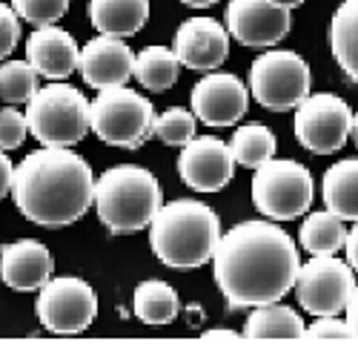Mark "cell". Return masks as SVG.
<instances>
[{
    "label": "cell",
    "instance_id": "6da1fadb",
    "mask_svg": "<svg viewBox=\"0 0 358 350\" xmlns=\"http://www.w3.org/2000/svg\"><path fill=\"white\" fill-rule=\"evenodd\" d=\"M215 281L232 310L281 302L295 287L301 258L287 232L270 221H244L215 247Z\"/></svg>",
    "mask_w": 358,
    "mask_h": 350
},
{
    "label": "cell",
    "instance_id": "7a4b0ae2",
    "mask_svg": "<svg viewBox=\"0 0 358 350\" xmlns=\"http://www.w3.org/2000/svg\"><path fill=\"white\" fill-rule=\"evenodd\" d=\"M12 195L17 210L41 227H69L95 201V175L69 147H43L15 169Z\"/></svg>",
    "mask_w": 358,
    "mask_h": 350
},
{
    "label": "cell",
    "instance_id": "3957f363",
    "mask_svg": "<svg viewBox=\"0 0 358 350\" xmlns=\"http://www.w3.org/2000/svg\"><path fill=\"white\" fill-rule=\"evenodd\" d=\"M221 241V221L213 207L192 198L164 204L149 224L152 253L175 270H195L206 265Z\"/></svg>",
    "mask_w": 358,
    "mask_h": 350
},
{
    "label": "cell",
    "instance_id": "277c9868",
    "mask_svg": "<svg viewBox=\"0 0 358 350\" xmlns=\"http://www.w3.org/2000/svg\"><path fill=\"white\" fill-rule=\"evenodd\" d=\"M95 207L109 232H138L164 207V190L149 169L121 164L95 181Z\"/></svg>",
    "mask_w": 358,
    "mask_h": 350
},
{
    "label": "cell",
    "instance_id": "5b68a950",
    "mask_svg": "<svg viewBox=\"0 0 358 350\" xmlns=\"http://www.w3.org/2000/svg\"><path fill=\"white\" fill-rule=\"evenodd\" d=\"M26 121L43 147H72L89 132V101L69 83H52L29 101Z\"/></svg>",
    "mask_w": 358,
    "mask_h": 350
},
{
    "label": "cell",
    "instance_id": "8992f818",
    "mask_svg": "<svg viewBox=\"0 0 358 350\" xmlns=\"http://www.w3.org/2000/svg\"><path fill=\"white\" fill-rule=\"evenodd\" d=\"M152 104L135 90H127V86L101 90V95L89 104V127L109 147L138 150L152 135Z\"/></svg>",
    "mask_w": 358,
    "mask_h": 350
},
{
    "label": "cell",
    "instance_id": "52a82bcc",
    "mask_svg": "<svg viewBox=\"0 0 358 350\" xmlns=\"http://www.w3.org/2000/svg\"><path fill=\"white\" fill-rule=\"evenodd\" d=\"M252 201L273 221H292L313 204V175L298 161H266L255 169Z\"/></svg>",
    "mask_w": 358,
    "mask_h": 350
},
{
    "label": "cell",
    "instance_id": "ba28073f",
    "mask_svg": "<svg viewBox=\"0 0 358 350\" xmlns=\"http://www.w3.org/2000/svg\"><path fill=\"white\" fill-rule=\"evenodd\" d=\"M250 90L261 106L273 112L298 109L310 98V66L289 49L264 52L250 69Z\"/></svg>",
    "mask_w": 358,
    "mask_h": 350
},
{
    "label": "cell",
    "instance_id": "9c48e42d",
    "mask_svg": "<svg viewBox=\"0 0 358 350\" xmlns=\"http://www.w3.org/2000/svg\"><path fill=\"white\" fill-rule=\"evenodd\" d=\"M355 270L333 255H313L307 265H301L295 279L298 304L307 313L318 316H338L347 310L355 293Z\"/></svg>",
    "mask_w": 358,
    "mask_h": 350
},
{
    "label": "cell",
    "instance_id": "30bf717a",
    "mask_svg": "<svg viewBox=\"0 0 358 350\" xmlns=\"http://www.w3.org/2000/svg\"><path fill=\"white\" fill-rule=\"evenodd\" d=\"M98 316V296L83 279L64 276L49 279L38 296V318L49 333L75 336L83 333Z\"/></svg>",
    "mask_w": 358,
    "mask_h": 350
},
{
    "label": "cell",
    "instance_id": "8fae6325",
    "mask_svg": "<svg viewBox=\"0 0 358 350\" xmlns=\"http://www.w3.org/2000/svg\"><path fill=\"white\" fill-rule=\"evenodd\" d=\"M292 130L304 150L315 155H330L347 144L352 130V112L347 101H341L338 95H330V92L310 95L298 106Z\"/></svg>",
    "mask_w": 358,
    "mask_h": 350
},
{
    "label": "cell",
    "instance_id": "7c38bea8",
    "mask_svg": "<svg viewBox=\"0 0 358 350\" xmlns=\"http://www.w3.org/2000/svg\"><path fill=\"white\" fill-rule=\"evenodd\" d=\"M289 9L275 6L273 0H229L227 29L244 46H275L289 32Z\"/></svg>",
    "mask_w": 358,
    "mask_h": 350
},
{
    "label": "cell",
    "instance_id": "4fadbf2b",
    "mask_svg": "<svg viewBox=\"0 0 358 350\" xmlns=\"http://www.w3.org/2000/svg\"><path fill=\"white\" fill-rule=\"evenodd\" d=\"M250 106L247 86L229 72H213L195 83L192 115L206 127H232Z\"/></svg>",
    "mask_w": 358,
    "mask_h": 350
},
{
    "label": "cell",
    "instance_id": "5bb4252c",
    "mask_svg": "<svg viewBox=\"0 0 358 350\" xmlns=\"http://www.w3.org/2000/svg\"><path fill=\"white\" fill-rule=\"evenodd\" d=\"M232 169H235V158L232 150L221 138L203 135V138H192L181 158H178V172L189 190L198 192H218L232 181Z\"/></svg>",
    "mask_w": 358,
    "mask_h": 350
},
{
    "label": "cell",
    "instance_id": "9a60e30c",
    "mask_svg": "<svg viewBox=\"0 0 358 350\" xmlns=\"http://www.w3.org/2000/svg\"><path fill=\"white\" fill-rule=\"evenodd\" d=\"M172 52L178 55L181 66L198 69V72H213L227 61L229 35L213 18H189L175 32Z\"/></svg>",
    "mask_w": 358,
    "mask_h": 350
},
{
    "label": "cell",
    "instance_id": "2e32d148",
    "mask_svg": "<svg viewBox=\"0 0 358 350\" xmlns=\"http://www.w3.org/2000/svg\"><path fill=\"white\" fill-rule=\"evenodd\" d=\"M78 69L89 86L112 90V86H124L135 75V55L121 38L101 35L80 49Z\"/></svg>",
    "mask_w": 358,
    "mask_h": 350
},
{
    "label": "cell",
    "instance_id": "e0dca14e",
    "mask_svg": "<svg viewBox=\"0 0 358 350\" xmlns=\"http://www.w3.org/2000/svg\"><path fill=\"white\" fill-rule=\"evenodd\" d=\"M26 57L38 69V75L49 80H64L78 69L80 49L66 29L38 26L26 41Z\"/></svg>",
    "mask_w": 358,
    "mask_h": 350
},
{
    "label": "cell",
    "instance_id": "ac0fdd59",
    "mask_svg": "<svg viewBox=\"0 0 358 350\" xmlns=\"http://www.w3.org/2000/svg\"><path fill=\"white\" fill-rule=\"evenodd\" d=\"M52 253L35 239H20L15 244H6L0 253V279L12 290H20V293L41 290L52 279Z\"/></svg>",
    "mask_w": 358,
    "mask_h": 350
},
{
    "label": "cell",
    "instance_id": "d6986e66",
    "mask_svg": "<svg viewBox=\"0 0 358 350\" xmlns=\"http://www.w3.org/2000/svg\"><path fill=\"white\" fill-rule=\"evenodd\" d=\"M89 20L101 35H138L149 20V0H89Z\"/></svg>",
    "mask_w": 358,
    "mask_h": 350
},
{
    "label": "cell",
    "instance_id": "ffe728a7",
    "mask_svg": "<svg viewBox=\"0 0 358 350\" xmlns=\"http://www.w3.org/2000/svg\"><path fill=\"white\" fill-rule=\"evenodd\" d=\"M304 322L292 307H284L278 302L261 304L255 313H250L244 325V339L250 342H298L304 336Z\"/></svg>",
    "mask_w": 358,
    "mask_h": 350
},
{
    "label": "cell",
    "instance_id": "44dd1931",
    "mask_svg": "<svg viewBox=\"0 0 358 350\" xmlns=\"http://www.w3.org/2000/svg\"><path fill=\"white\" fill-rule=\"evenodd\" d=\"M324 204L344 221H358V158L333 164L324 172Z\"/></svg>",
    "mask_w": 358,
    "mask_h": 350
},
{
    "label": "cell",
    "instance_id": "7402d4cb",
    "mask_svg": "<svg viewBox=\"0 0 358 350\" xmlns=\"http://www.w3.org/2000/svg\"><path fill=\"white\" fill-rule=\"evenodd\" d=\"M330 46L338 66L358 83V0H344L330 23Z\"/></svg>",
    "mask_w": 358,
    "mask_h": 350
},
{
    "label": "cell",
    "instance_id": "603a6c76",
    "mask_svg": "<svg viewBox=\"0 0 358 350\" xmlns=\"http://www.w3.org/2000/svg\"><path fill=\"white\" fill-rule=\"evenodd\" d=\"M132 310L143 325H169L181 313V299L166 281H143L132 296Z\"/></svg>",
    "mask_w": 358,
    "mask_h": 350
},
{
    "label": "cell",
    "instance_id": "cb8c5ba5",
    "mask_svg": "<svg viewBox=\"0 0 358 350\" xmlns=\"http://www.w3.org/2000/svg\"><path fill=\"white\" fill-rule=\"evenodd\" d=\"M181 75V61L166 46H146L135 57V78L152 92H166Z\"/></svg>",
    "mask_w": 358,
    "mask_h": 350
},
{
    "label": "cell",
    "instance_id": "d4e9b609",
    "mask_svg": "<svg viewBox=\"0 0 358 350\" xmlns=\"http://www.w3.org/2000/svg\"><path fill=\"white\" fill-rule=\"evenodd\" d=\"M301 247L310 255H333L347 244V227L344 218H338L336 213H313L304 224H301Z\"/></svg>",
    "mask_w": 358,
    "mask_h": 350
},
{
    "label": "cell",
    "instance_id": "484cf974",
    "mask_svg": "<svg viewBox=\"0 0 358 350\" xmlns=\"http://www.w3.org/2000/svg\"><path fill=\"white\" fill-rule=\"evenodd\" d=\"M232 158L241 164V167H252L258 169L261 164L273 161L275 155V135L266 130L264 124H247V127H238L232 135Z\"/></svg>",
    "mask_w": 358,
    "mask_h": 350
},
{
    "label": "cell",
    "instance_id": "4316f807",
    "mask_svg": "<svg viewBox=\"0 0 358 350\" xmlns=\"http://www.w3.org/2000/svg\"><path fill=\"white\" fill-rule=\"evenodd\" d=\"M38 95V69L23 61H9L0 66V101L29 104Z\"/></svg>",
    "mask_w": 358,
    "mask_h": 350
},
{
    "label": "cell",
    "instance_id": "83f0119b",
    "mask_svg": "<svg viewBox=\"0 0 358 350\" xmlns=\"http://www.w3.org/2000/svg\"><path fill=\"white\" fill-rule=\"evenodd\" d=\"M152 135H158L164 144H169V147H187V144L195 138V115L181 109V106H172L155 118Z\"/></svg>",
    "mask_w": 358,
    "mask_h": 350
},
{
    "label": "cell",
    "instance_id": "f1b7e54d",
    "mask_svg": "<svg viewBox=\"0 0 358 350\" xmlns=\"http://www.w3.org/2000/svg\"><path fill=\"white\" fill-rule=\"evenodd\" d=\"M17 18L35 26H55L69 9V0H12Z\"/></svg>",
    "mask_w": 358,
    "mask_h": 350
},
{
    "label": "cell",
    "instance_id": "f546056e",
    "mask_svg": "<svg viewBox=\"0 0 358 350\" xmlns=\"http://www.w3.org/2000/svg\"><path fill=\"white\" fill-rule=\"evenodd\" d=\"M301 339H307V342H355L350 325L336 316H318L315 325L304 328Z\"/></svg>",
    "mask_w": 358,
    "mask_h": 350
},
{
    "label": "cell",
    "instance_id": "4dcf8cb0",
    "mask_svg": "<svg viewBox=\"0 0 358 350\" xmlns=\"http://www.w3.org/2000/svg\"><path fill=\"white\" fill-rule=\"evenodd\" d=\"M29 121L17 109H0V150H17L26 141Z\"/></svg>",
    "mask_w": 358,
    "mask_h": 350
},
{
    "label": "cell",
    "instance_id": "1f68e13d",
    "mask_svg": "<svg viewBox=\"0 0 358 350\" xmlns=\"http://www.w3.org/2000/svg\"><path fill=\"white\" fill-rule=\"evenodd\" d=\"M17 41H20V18L12 6L0 4V61L15 52Z\"/></svg>",
    "mask_w": 358,
    "mask_h": 350
},
{
    "label": "cell",
    "instance_id": "d6a6232c",
    "mask_svg": "<svg viewBox=\"0 0 358 350\" xmlns=\"http://www.w3.org/2000/svg\"><path fill=\"white\" fill-rule=\"evenodd\" d=\"M12 184H15V167L3 155V150H0V198H6L12 192Z\"/></svg>",
    "mask_w": 358,
    "mask_h": 350
},
{
    "label": "cell",
    "instance_id": "836d02e7",
    "mask_svg": "<svg viewBox=\"0 0 358 350\" xmlns=\"http://www.w3.org/2000/svg\"><path fill=\"white\" fill-rule=\"evenodd\" d=\"M347 261H350V267L352 270H358V224L347 232Z\"/></svg>",
    "mask_w": 358,
    "mask_h": 350
},
{
    "label": "cell",
    "instance_id": "e575fe53",
    "mask_svg": "<svg viewBox=\"0 0 358 350\" xmlns=\"http://www.w3.org/2000/svg\"><path fill=\"white\" fill-rule=\"evenodd\" d=\"M347 325H350L352 336L358 339V287H355V293H352V299L347 304Z\"/></svg>",
    "mask_w": 358,
    "mask_h": 350
},
{
    "label": "cell",
    "instance_id": "d590c367",
    "mask_svg": "<svg viewBox=\"0 0 358 350\" xmlns=\"http://www.w3.org/2000/svg\"><path fill=\"white\" fill-rule=\"evenodd\" d=\"M241 336L232 333V330H210V333H203V342H238Z\"/></svg>",
    "mask_w": 358,
    "mask_h": 350
},
{
    "label": "cell",
    "instance_id": "8d00e7d4",
    "mask_svg": "<svg viewBox=\"0 0 358 350\" xmlns=\"http://www.w3.org/2000/svg\"><path fill=\"white\" fill-rule=\"evenodd\" d=\"M181 4H187L192 9H206V6H215L218 0H181Z\"/></svg>",
    "mask_w": 358,
    "mask_h": 350
},
{
    "label": "cell",
    "instance_id": "74e56055",
    "mask_svg": "<svg viewBox=\"0 0 358 350\" xmlns=\"http://www.w3.org/2000/svg\"><path fill=\"white\" fill-rule=\"evenodd\" d=\"M273 4H275V6H281V9H289V12H292L295 6H301L304 0H273Z\"/></svg>",
    "mask_w": 358,
    "mask_h": 350
},
{
    "label": "cell",
    "instance_id": "f35d334b",
    "mask_svg": "<svg viewBox=\"0 0 358 350\" xmlns=\"http://www.w3.org/2000/svg\"><path fill=\"white\" fill-rule=\"evenodd\" d=\"M352 141H355V147H358V115H352V130H350Z\"/></svg>",
    "mask_w": 358,
    "mask_h": 350
}]
</instances>
